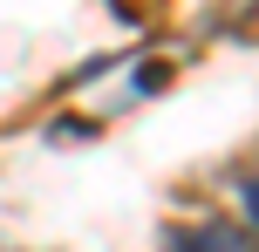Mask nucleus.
Segmentation results:
<instances>
[{
	"label": "nucleus",
	"mask_w": 259,
	"mask_h": 252,
	"mask_svg": "<svg viewBox=\"0 0 259 252\" xmlns=\"http://www.w3.org/2000/svg\"><path fill=\"white\" fill-rule=\"evenodd\" d=\"M178 252H252V232L246 225H239V232H184V239H178Z\"/></svg>",
	"instance_id": "f257e3e1"
}]
</instances>
